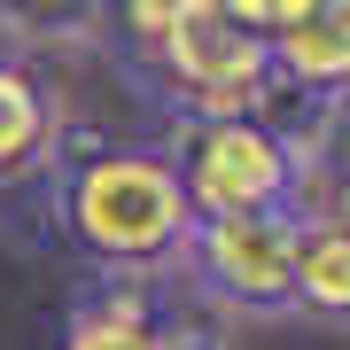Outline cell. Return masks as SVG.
Returning <instances> with one entry per match:
<instances>
[{"mask_svg":"<svg viewBox=\"0 0 350 350\" xmlns=\"http://www.w3.org/2000/svg\"><path fill=\"white\" fill-rule=\"evenodd\" d=\"M273 78L319 94V101L350 94V0H319L312 16H296L273 39Z\"/></svg>","mask_w":350,"mask_h":350,"instance_id":"7","label":"cell"},{"mask_svg":"<svg viewBox=\"0 0 350 350\" xmlns=\"http://www.w3.org/2000/svg\"><path fill=\"white\" fill-rule=\"evenodd\" d=\"M211 304L250 319H296V211H250V218H195L179 257Z\"/></svg>","mask_w":350,"mask_h":350,"instance_id":"4","label":"cell"},{"mask_svg":"<svg viewBox=\"0 0 350 350\" xmlns=\"http://www.w3.org/2000/svg\"><path fill=\"white\" fill-rule=\"evenodd\" d=\"M55 163H63V109H55L47 78L0 55V187H24Z\"/></svg>","mask_w":350,"mask_h":350,"instance_id":"6","label":"cell"},{"mask_svg":"<svg viewBox=\"0 0 350 350\" xmlns=\"http://www.w3.org/2000/svg\"><path fill=\"white\" fill-rule=\"evenodd\" d=\"M226 8H234V24H250V31L265 39V47H273V39H280L288 24H296V16H312L319 0H226Z\"/></svg>","mask_w":350,"mask_h":350,"instance_id":"10","label":"cell"},{"mask_svg":"<svg viewBox=\"0 0 350 350\" xmlns=\"http://www.w3.org/2000/svg\"><path fill=\"white\" fill-rule=\"evenodd\" d=\"M55 218L94 273H125V280L179 273L187 234H195V202L179 187L163 140H109V148L63 163Z\"/></svg>","mask_w":350,"mask_h":350,"instance_id":"1","label":"cell"},{"mask_svg":"<svg viewBox=\"0 0 350 350\" xmlns=\"http://www.w3.org/2000/svg\"><path fill=\"white\" fill-rule=\"evenodd\" d=\"M117 0H0V39L8 47H78L109 31Z\"/></svg>","mask_w":350,"mask_h":350,"instance_id":"9","label":"cell"},{"mask_svg":"<svg viewBox=\"0 0 350 350\" xmlns=\"http://www.w3.org/2000/svg\"><path fill=\"white\" fill-rule=\"evenodd\" d=\"M163 156H172L195 218L296 211V148L273 117H172Z\"/></svg>","mask_w":350,"mask_h":350,"instance_id":"3","label":"cell"},{"mask_svg":"<svg viewBox=\"0 0 350 350\" xmlns=\"http://www.w3.org/2000/svg\"><path fill=\"white\" fill-rule=\"evenodd\" d=\"M296 319L350 327V226L296 218Z\"/></svg>","mask_w":350,"mask_h":350,"instance_id":"8","label":"cell"},{"mask_svg":"<svg viewBox=\"0 0 350 350\" xmlns=\"http://www.w3.org/2000/svg\"><path fill=\"white\" fill-rule=\"evenodd\" d=\"M140 70L172 94L179 117H265L273 78V47L234 24L226 0H163L156 47L140 55Z\"/></svg>","mask_w":350,"mask_h":350,"instance_id":"2","label":"cell"},{"mask_svg":"<svg viewBox=\"0 0 350 350\" xmlns=\"http://www.w3.org/2000/svg\"><path fill=\"white\" fill-rule=\"evenodd\" d=\"M156 350H234V342H226V327H211V319L172 312V319H163V342H156Z\"/></svg>","mask_w":350,"mask_h":350,"instance_id":"11","label":"cell"},{"mask_svg":"<svg viewBox=\"0 0 350 350\" xmlns=\"http://www.w3.org/2000/svg\"><path fill=\"white\" fill-rule=\"evenodd\" d=\"M163 296L156 280H125V273H101L70 296L63 312V342L55 350H156L163 342Z\"/></svg>","mask_w":350,"mask_h":350,"instance_id":"5","label":"cell"}]
</instances>
